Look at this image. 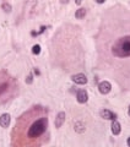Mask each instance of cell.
<instances>
[{"label": "cell", "instance_id": "cell-1", "mask_svg": "<svg viewBox=\"0 0 130 147\" xmlns=\"http://www.w3.org/2000/svg\"><path fill=\"white\" fill-rule=\"evenodd\" d=\"M35 113V107L32 110H30L28 113H25L22 117L18 119L17 125H24L26 127H15L14 132H16V136L14 135V140L18 139H24V144H28L31 141H36L39 137H42L48 127V118L44 113V109H41L39 113L37 114V118L33 115Z\"/></svg>", "mask_w": 130, "mask_h": 147}, {"label": "cell", "instance_id": "cell-2", "mask_svg": "<svg viewBox=\"0 0 130 147\" xmlns=\"http://www.w3.org/2000/svg\"><path fill=\"white\" fill-rule=\"evenodd\" d=\"M112 53L114 57L118 58H128L130 57V34L120 37L115 40L112 47Z\"/></svg>", "mask_w": 130, "mask_h": 147}, {"label": "cell", "instance_id": "cell-3", "mask_svg": "<svg viewBox=\"0 0 130 147\" xmlns=\"http://www.w3.org/2000/svg\"><path fill=\"white\" fill-rule=\"evenodd\" d=\"M72 82H75L76 85H86L87 84V76L85 74H75V75L71 76Z\"/></svg>", "mask_w": 130, "mask_h": 147}, {"label": "cell", "instance_id": "cell-4", "mask_svg": "<svg viewBox=\"0 0 130 147\" xmlns=\"http://www.w3.org/2000/svg\"><path fill=\"white\" fill-rule=\"evenodd\" d=\"M98 91L102 94H107L112 91V85L109 81H101L98 84Z\"/></svg>", "mask_w": 130, "mask_h": 147}, {"label": "cell", "instance_id": "cell-5", "mask_svg": "<svg viewBox=\"0 0 130 147\" xmlns=\"http://www.w3.org/2000/svg\"><path fill=\"white\" fill-rule=\"evenodd\" d=\"M100 115H101V118L106 119V120H115V119H117V114L113 113L112 110H109V109H102L100 112Z\"/></svg>", "mask_w": 130, "mask_h": 147}, {"label": "cell", "instance_id": "cell-6", "mask_svg": "<svg viewBox=\"0 0 130 147\" xmlns=\"http://www.w3.org/2000/svg\"><path fill=\"white\" fill-rule=\"evenodd\" d=\"M76 99H77V102L80 103V104H83V103H86L87 100H89V93H87V91L85 90H80L76 93Z\"/></svg>", "mask_w": 130, "mask_h": 147}, {"label": "cell", "instance_id": "cell-7", "mask_svg": "<svg viewBox=\"0 0 130 147\" xmlns=\"http://www.w3.org/2000/svg\"><path fill=\"white\" fill-rule=\"evenodd\" d=\"M65 118H66V114H65L64 112H59L57 114V117H55V120H54V125L57 129L62 127V125L65 123Z\"/></svg>", "mask_w": 130, "mask_h": 147}, {"label": "cell", "instance_id": "cell-8", "mask_svg": "<svg viewBox=\"0 0 130 147\" xmlns=\"http://www.w3.org/2000/svg\"><path fill=\"white\" fill-rule=\"evenodd\" d=\"M11 121V115L9 113H4L0 115V126L1 127H9Z\"/></svg>", "mask_w": 130, "mask_h": 147}, {"label": "cell", "instance_id": "cell-9", "mask_svg": "<svg viewBox=\"0 0 130 147\" xmlns=\"http://www.w3.org/2000/svg\"><path fill=\"white\" fill-rule=\"evenodd\" d=\"M110 130H112L113 135H119L120 131H122V126L117 120H112V124H110Z\"/></svg>", "mask_w": 130, "mask_h": 147}, {"label": "cell", "instance_id": "cell-10", "mask_svg": "<svg viewBox=\"0 0 130 147\" xmlns=\"http://www.w3.org/2000/svg\"><path fill=\"white\" fill-rule=\"evenodd\" d=\"M74 129H75V131L79 132V134H82V132H85L86 127H85V124L82 121H76L74 124Z\"/></svg>", "mask_w": 130, "mask_h": 147}, {"label": "cell", "instance_id": "cell-11", "mask_svg": "<svg viewBox=\"0 0 130 147\" xmlns=\"http://www.w3.org/2000/svg\"><path fill=\"white\" fill-rule=\"evenodd\" d=\"M85 16H86V9H85V7L77 9L76 12H75V17H76V18H83Z\"/></svg>", "mask_w": 130, "mask_h": 147}, {"label": "cell", "instance_id": "cell-12", "mask_svg": "<svg viewBox=\"0 0 130 147\" xmlns=\"http://www.w3.org/2000/svg\"><path fill=\"white\" fill-rule=\"evenodd\" d=\"M1 9L5 12H11V10H12V7H11V5L9 3H4L3 5H1Z\"/></svg>", "mask_w": 130, "mask_h": 147}, {"label": "cell", "instance_id": "cell-13", "mask_svg": "<svg viewBox=\"0 0 130 147\" xmlns=\"http://www.w3.org/2000/svg\"><path fill=\"white\" fill-rule=\"evenodd\" d=\"M39 53H41V45L39 44H35L33 47H32V54L38 55Z\"/></svg>", "mask_w": 130, "mask_h": 147}, {"label": "cell", "instance_id": "cell-14", "mask_svg": "<svg viewBox=\"0 0 130 147\" xmlns=\"http://www.w3.org/2000/svg\"><path fill=\"white\" fill-rule=\"evenodd\" d=\"M32 82H33V74H28L26 77V84L27 85H31Z\"/></svg>", "mask_w": 130, "mask_h": 147}, {"label": "cell", "instance_id": "cell-15", "mask_svg": "<svg viewBox=\"0 0 130 147\" xmlns=\"http://www.w3.org/2000/svg\"><path fill=\"white\" fill-rule=\"evenodd\" d=\"M44 31H45V26H42L41 30H39V32H31V34H32V36H38V34H41V33H43Z\"/></svg>", "mask_w": 130, "mask_h": 147}, {"label": "cell", "instance_id": "cell-16", "mask_svg": "<svg viewBox=\"0 0 130 147\" xmlns=\"http://www.w3.org/2000/svg\"><path fill=\"white\" fill-rule=\"evenodd\" d=\"M81 3H82V0H75V4H76V5H80Z\"/></svg>", "mask_w": 130, "mask_h": 147}, {"label": "cell", "instance_id": "cell-17", "mask_svg": "<svg viewBox=\"0 0 130 147\" xmlns=\"http://www.w3.org/2000/svg\"><path fill=\"white\" fill-rule=\"evenodd\" d=\"M35 74H36V75H41V72H39L38 69H35Z\"/></svg>", "mask_w": 130, "mask_h": 147}, {"label": "cell", "instance_id": "cell-18", "mask_svg": "<svg viewBox=\"0 0 130 147\" xmlns=\"http://www.w3.org/2000/svg\"><path fill=\"white\" fill-rule=\"evenodd\" d=\"M106 1V0H96V3H98V4H103Z\"/></svg>", "mask_w": 130, "mask_h": 147}, {"label": "cell", "instance_id": "cell-19", "mask_svg": "<svg viewBox=\"0 0 130 147\" xmlns=\"http://www.w3.org/2000/svg\"><path fill=\"white\" fill-rule=\"evenodd\" d=\"M60 3H62V4H68L69 0H60Z\"/></svg>", "mask_w": 130, "mask_h": 147}, {"label": "cell", "instance_id": "cell-20", "mask_svg": "<svg viewBox=\"0 0 130 147\" xmlns=\"http://www.w3.org/2000/svg\"><path fill=\"white\" fill-rule=\"evenodd\" d=\"M127 144H128V146L130 147V136L128 137V140H127Z\"/></svg>", "mask_w": 130, "mask_h": 147}, {"label": "cell", "instance_id": "cell-21", "mask_svg": "<svg viewBox=\"0 0 130 147\" xmlns=\"http://www.w3.org/2000/svg\"><path fill=\"white\" fill-rule=\"evenodd\" d=\"M128 114L130 115V104H129V108H128Z\"/></svg>", "mask_w": 130, "mask_h": 147}]
</instances>
